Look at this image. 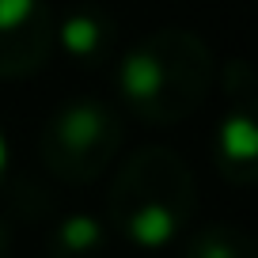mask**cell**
Wrapping results in <instances>:
<instances>
[{"label":"cell","mask_w":258,"mask_h":258,"mask_svg":"<svg viewBox=\"0 0 258 258\" xmlns=\"http://www.w3.org/2000/svg\"><path fill=\"white\" fill-rule=\"evenodd\" d=\"M186 258H258L254 239L232 224H205L190 235Z\"/></svg>","instance_id":"8"},{"label":"cell","mask_w":258,"mask_h":258,"mask_svg":"<svg viewBox=\"0 0 258 258\" xmlns=\"http://www.w3.org/2000/svg\"><path fill=\"white\" fill-rule=\"evenodd\" d=\"M53 46H61L73 61L84 64L106 61L114 49V19L95 8H76L61 23H53Z\"/></svg>","instance_id":"6"},{"label":"cell","mask_w":258,"mask_h":258,"mask_svg":"<svg viewBox=\"0 0 258 258\" xmlns=\"http://www.w3.org/2000/svg\"><path fill=\"white\" fill-rule=\"evenodd\" d=\"M4 250H8V224L0 220V254H4Z\"/></svg>","instance_id":"10"},{"label":"cell","mask_w":258,"mask_h":258,"mask_svg":"<svg viewBox=\"0 0 258 258\" xmlns=\"http://www.w3.org/2000/svg\"><path fill=\"white\" fill-rule=\"evenodd\" d=\"M53 49V12L46 0H0V80L34 76Z\"/></svg>","instance_id":"4"},{"label":"cell","mask_w":258,"mask_h":258,"mask_svg":"<svg viewBox=\"0 0 258 258\" xmlns=\"http://www.w3.org/2000/svg\"><path fill=\"white\" fill-rule=\"evenodd\" d=\"M106 243H110L106 220L91 217V213H73L49 232L46 254L49 258H103Z\"/></svg>","instance_id":"7"},{"label":"cell","mask_w":258,"mask_h":258,"mask_svg":"<svg viewBox=\"0 0 258 258\" xmlns=\"http://www.w3.org/2000/svg\"><path fill=\"white\" fill-rule=\"evenodd\" d=\"M121 148V118L99 99H69L42 125V163L64 182L99 178Z\"/></svg>","instance_id":"3"},{"label":"cell","mask_w":258,"mask_h":258,"mask_svg":"<svg viewBox=\"0 0 258 258\" xmlns=\"http://www.w3.org/2000/svg\"><path fill=\"white\" fill-rule=\"evenodd\" d=\"M194 213V175L182 156L148 145L133 152L110 182L106 228L133 247H167Z\"/></svg>","instance_id":"2"},{"label":"cell","mask_w":258,"mask_h":258,"mask_svg":"<svg viewBox=\"0 0 258 258\" xmlns=\"http://www.w3.org/2000/svg\"><path fill=\"white\" fill-rule=\"evenodd\" d=\"M213 88L209 46L186 27H160L118 64V91L141 121L171 125L205 103Z\"/></svg>","instance_id":"1"},{"label":"cell","mask_w":258,"mask_h":258,"mask_svg":"<svg viewBox=\"0 0 258 258\" xmlns=\"http://www.w3.org/2000/svg\"><path fill=\"white\" fill-rule=\"evenodd\" d=\"M8 171H12V148H8V137H4V129H0V186H4Z\"/></svg>","instance_id":"9"},{"label":"cell","mask_w":258,"mask_h":258,"mask_svg":"<svg viewBox=\"0 0 258 258\" xmlns=\"http://www.w3.org/2000/svg\"><path fill=\"white\" fill-rule=\"evenodd\" d=\"M217 167L228 182L250 186L254 182V163H258V129L250 106H232L217 125Z\"/></svg>","instance_id":"5"}]
</instances>
